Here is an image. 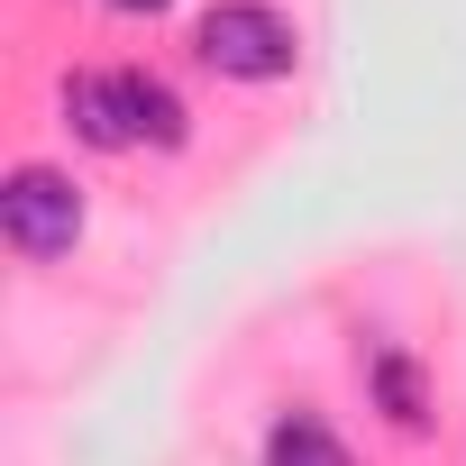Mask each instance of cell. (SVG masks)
Instances as JSON below:
<instances>
[{
    "label": "cell",
    "mask_w": 466,
    "mask_h": 466,
    "mask_svg": "<svg viewBox=\"0 0 466 466\" xmlns=\"http://www.w3.org/2000/svg\"><path fill=\"white\" fill-rule=\"evenodd\" d=\"M366 393H375V411H384L393 439H430L439 430V384H430V366L402 339H375L366 348Z\"/></svg>",
    "instance_id": "obj_3"
},
{
    "label": "cell",
    "mask_w": 466,
    "mask_h": 466,
    "mask_svg": "<svg viewBox=\"0 0 466 466\" xmlns=\"http://www.w3.org/2000/svg\"><path fill=\"white\" fill-rule=\"evenodd\" d=\"M65 128L92 147V156H128V101H119V74H65Z\"/></svg>",
    "instance_id": "obj_5"
},
{
    "label": "cell",
    "mask_w": 466,
    "mask_h": 466,
    "mask_svg": "<svg viewBox=\"0 0 466 466\" xmlns=\"http://www.w3.org/2000/svg\"><path fill=\"white\" fill-rule=\"evenodd\" d=\"M83 183L65 165H10L0 174V238L19 266H65L83 248Z\"/></svg>",
    "instance_id": "obj_2"
},
{
    "label": "cell",
    "mask_w": 466,
    "mask_h": 466,
    "mask_svg": "<svg viewBox=\"0 0 466 466\" xmlns=\"http://www.w3.org/2000/svg\"><path fill=\"white\" fill-rule=\"evenodd\" d=\"M192 56H201V74H219V83H293V65H302V28L275 10V0H210L201 10V28H192Z\"/></svg>",
    "instance_id": "obj_1"
},
{
    "label": "cell",
    "mask_w": 466,
    "mask_h": 466,
    "mask_svg": "<svg viewBox=\"0 0 466 466\" xmlns=\"http://www.w3.org/2000/svg\"><path fill=\"white\" fill-rule=\"evenodd\" d=\"M101 10H110V19H165L174 0H101Z\"/></svg>",
    "instance_id": "obj_7"
},
{
    "label": "cell",
    "mask_w": 466,
    "mask_h": 466,
    "mask_svg": "<svg viewBox=\"0 0 466 466\" xmlns=\"http://www.w3.org/2000/svg\"><path fill=\"white\" fill-rule=\"evenodd\" d=\"M119 101H128V137H137V147H156V156L192 147V110H183V92H174L165 74L119 65Z\"/></svg>",
    "instance_id": "obj_4"
},
{
    "label": "cell",
    "mask_w": 466,
    "mask_h": 466,
    "mask_svg": "<svg viewBox=\"0 0 466 466\" xmlns=\"http://www.w3.org/2000/svg\"><path fill=\"white\" fill-rule=\"evenodd\" d=\"M266 466H357V457H348V439H339L320 411H275V430H266Z\"/></svg>",
    "instance_id": "obj_6"
}]
</instances>
